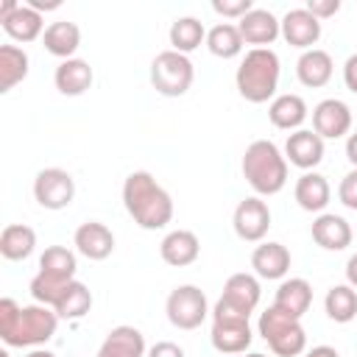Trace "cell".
<instances>
[{
	"mask_svg": "<svg viewBox=\"0 0 357 357\" xmlns=\"http://www.w3.org/2000/svg\"><path fill=\"white\" fill-rule=\"evenodd\" d=\"M123 206L128 218L145 231L165 229L173 220V198L148 170H134L126 176Z\"/></svg>",
	"mask_w": 357,
	"mask_h": 357,
	"instance_id": "6da1fadb",
	"label": "cell"
},
{
	"mask_svg": "<svg viewBox=\"0 0 357 357\" xmlns=\"http://www.w3.org/2000/svg\"><path fill=\"white\" fill-rule=\"evenodd\" d=\"M59 315L45 304L20 307L14 298H0V340L14 349L42 346L56 335Z\"/></svg>",
	"mask_w": 357,
	"mask_h": 357,
	"instance_id": "7a4b0ae2",
	"label": "cell"
},
{
	"mask_svg": "<svg viewBox=\"0 0 357 357\" xmlns=\"http://www.w3.org/2000/svg\"><path fill=\"white\" fill-rule=\"evenodd\" d=\"M243 178L248 187L262 198V195H276L287 184V159L271 139H254L240 162Z\"/></svg>",
	"mask_w": 357,
	"mask_h": 357,
	"instance_id": "3957f363",
	"label": "cell"
},
{
	"mask_svg": "<svg viewBox=\"0 0 357 357\" xmlns=\"http://www.w3.org/2000/svg\"><path fill=\"white\" fill-rule=\"evenodd\" d=\"M279 56L271 47H251L237 73H234V84L240 98H245L248 103H268L276 98V86H279Z\"/></svg>",
	"mask_w": 357,
	"mask_h": 357,
	"instance_id": "277c9868",
	"label": "cell"
},
{
	"mask_svg": "<svg viewBox=\"0 0 357 357\" xmlns=\"http://www.w3.org/2000/svg\"><path fill=\"white\" fill-rule=\"evenodd\" d=\"M257 332L276 357H301L307 349V332L301 326V318H293L273 304L259 312Z\"/></svg>",
	"mask_w": 357,
	"mask_h": 357,
	"instance_id": "5b68a950",
	"label": "cell"
},
{
	"mask_svg": "<svg viewBox=\"0 0 357 357\" xmlns=\"http://www.w3.org/2000/svg\"><path fill=\"white\" fill-rule=\"evenodd\" d=\"M262 296L259 279L251 273H231L223 284V296L215 301L212 318H234V321H248L251 312L257 310Z\"/></svg>",
	"mask_w": 357,
	"mask_h": 357,
	"instance_id": "8992f818",
	"label": "cell"
},
{
	"mask_svg": "<svg viewBox=\"0 0 357 357\" xmlns=\"http://www.w3.org/2000/svg\"><path fill=\"white\" fill-rule=\"evenodd\" d=\"M195 78V67L184 53L162 50L151 61V86L165 98H181Z\"/></svg>",
	"mask_w": 357,
	"mask_h": 357,
	"instance_id": "52a82bcc",
	"label": "cell"
},
{
	"mask_svg": "<svg viewBox=\"0 0 357 357\" xmlns=\"http://www.w3.org/2000/svg\"><path fill=\"white\" fill-rule=\"evenodd\" d=\"M165 312L176 329H181V332L198 329L209 315L206 293L198 284H178L170 290V296L165 301Z\"/></svg>",
	"mask_w": 357,
	"mask_h": 357,
	"instance_id": "ba28073f",
	"label": "cell"
},
{
	"mask_svg": "<svg viewBox=\"0 0 357 357\" xmlns=\"http://www.w3.org/2000/svg\"><path fill=\"white\" fill-rule=\"evenodd\" d=\"M33 198L42 209H64L75 198V178L61 167H45L33 178Z\"/></svg>",
	"mask_w": 357,
	"mask_h": 357,
	"instance_id": "9c48e42d",
	"label": "cell"
},
{
	"mask_svg": "<svg viewBox=\"0 0 357 357\" xmlns=\"http://www.w3.org/2000/svg\"><path fill=\"white\" fill-rule=\"evenodd\" d=\"M231 226H234V234L243 243H259L268 234V229H271V209H268V204L259 195L243 198L234 206Z\"/></svg>",
	"mask_w": 357,
	"mask_h": 357,
	"instance_id": "30bf717a",
	"label": "cell"
},
{
	"mask_svg": "<svg viewBox=\"0 0 357 357\" xmlns=\"http://www.w3.org/2000/svg\"><path fill=\"white\" fill-rule=\"evenodd\" d=\"M312 131L321 139H340L351 134V109L340 98H324L312 109Z\"/></svg>",
	"mask_w": 357,
	"mask_h": 357,
	"instance_id": "8fae6325",
	"label": "cell"
},
{
	"mask_svg": "<svg viewBox=\"0 0 357 357\" xmlns=\"http://www.w3.org/2000/svg\"><path fill=\"white\" fill-rule=\"evenodd\" d=\"M279 22H282V39L290 47L312 50V45L321 39V20L312 17L304 6L301 8H290Z\"/></svg>",
	"mask_w": 357,
	"mask_h": 357,
	"instance_id": "7c38bea8",
	"label": "cell"
},
{
	"mask_svg": "<svg viewBox=\"0 0 357 357\" xmlns=\"http://www.w3.org/2000/svg\"><path fill=\"white\" fill-rule=\"evenodd\" d=\"M73 243H75V251L92 262H100L106 257H112L114 251V234L106 223L100 220H86L75 229L73 234Z\"/></svg>",
	"mask_w": 357,
	"mask_h": 357,
	"instance_id": "4fadbf2b",
	"label": "cell"
},
{
	"mask_svg": "<svg viewBox=\"0 0 357 357\" xmlns=\"http://www.w3.org/2000/svg\"><path fill=\"white\" fill-rule=\"evenodd\" d=\"M237 31L245 45L254 47H268L282 36V22L268 11V8H251L243 20H237Z\"/></svg>",
	"mask_w": 357,
	"mask_h": 357,
	"instance_id": "5bb4252c",
	"label": "cell"
},
{
	"mask_svg": "<svg viewBox=\"0 0 357 357\" xmlns=\"http://www.w3.org/2000/svg\"><path fill=\"white\" fill-rule=\"evenodd\" d=\"M284 159L307 173V170H312L324 162V139L312 128H298V131L287 134Z\"/></svg>",
	"mask_w": 357,
	"mask_h": 357,
	"instance_id": "9a60e30c",
	"label": "cell"
},
{
	"mask_svg": "<svg viewBox=\"0 0 357 357\" xmlns=\"http://www.w3.org/2000/svg\"><path fill=\"white\" fill-rule=\"evenodd\" d=\"M209 340H212L215 351H220V354H243V351L251 346L254 332H251L248 321H234V318H212Z\"/></svg>",
	"mask_w": 357,
	"mask_h": 357,
	"instance_id": "2e32d148",
	"label": "cell"
},
{
	"mask_svg": "<svg viewBox=\"0 0 357 357\" xmlns=\"http://www.w3.org/2000/svg\"><path fill=\"white\" fill-rule=\"evenodd\" d=\"M198 254H201V240L190 229H173L159 243V257L173 268L192 265L198 259Z\"/></svg>",
	"mask_w": 357,
	"mask_h": 357,
	"instance_id": "e0dca14e",
	"label": "cell"
},
{
	"mask_svg": "<svg viewBox=\"0 0 357 357\" xmlns=\"http://www.w3.org/2000/svg\"><path fill=\"white\" fill-rule=\"evenodd\" d=\"M332 73H335V61L326 50L321 47H312V50H304L296 61V78L301 86H310V89H321L332 81Z\"/></svg>",
	"mask_w": 357,
	"mask_h": 357,
	"instance_id": "ac0fdd59",
	"label": "cell"
},
{
	"mask_svg": "<svg viewBox=\"0 0 357 357\" xmlns=\"http://www.w3.org/2000/svg\"><path fill=\"white\" fill-rule=\"evenodd\" d=\"M312 240L324 251H343L351 245V226L343 215L335 212H321L312 220Z\"/></svg>",
	"mask_w": 357,
	"mask_h": 357,
	"instance_id": "d6986e66",
	"label": "cell"
},
{
	"mask_svg": "<svg viewBox=\"0 0 357 357\" xmlns=\"http://www.w3.org/2000/svg\"><path fill=\"white\" fill-rule=\"evenodd\" d=\"M251 268L259 279H268V282L284 279L287 271H290V251L282 243H273V240L259 243L251 254Z\"/></svg>",
	"mask_w": 357,
	"mask_h": 357,
	"instance_id": "ffe728a7",
	"label": "cell"
},
{
	"mask_svg": "<svg viewBox=\"0 0 357 357\" xmlns=\"http://www.w3.org/2000/svg\"><path fill=\"white\" fill-rule=\"evenodd\" d=\"M293 195H296V204L304 209V212H324L329 198H332V187L326 181V176L315 173V170H307L298 176L296 187H293Z\"/></svg>",
	"mask_w": 357,
	"mask_h": 357,
	"instance_id": "44dd1931",
	"label": "cell"
},
{
	"mask_svg": "<svg viewBox=\"0 0 357 357\" xmlns=\"http://www.w3.org/2000/svg\"><path fill=\"white\" fill-rule=\"evenodd\" d=\"M42 45L50 56L67 61V59H75V50L81 45V28L70 20H56L45 28L42 33Z\"/></svg>",
	"mask_w": 357,
	"mask_h": 357,
	"instance_id": "7402d4cb",
	"label": "cell"
},
{
	"mask_svg": "<svg viewBox=\"0 0 357 357\" xmlns=\"http://www.w3.org/2000/svg\"><path fill=\"white\" fill-rule=\"evenodd\" d=\"M92 81H95V73H92L89 61H84V59H67V61H61V64L56 67V73H53L56 89H59L61 95H67V98L84 95V92L92 86Z\"/></svg>",
	"mask_w": 357,
	"mask_h": 357,
	"instance_id": "603a6c76",
	"label": "cell"
},
{
	"mask_svg": "<svg viewBox=\"0 0 357 357\" xmlns=\"http://www.w3.org/2000/svg\"><path fill=\"white\" fill-rule=\"evenodd\" d=\"M148 349H145V337L137 326H114L106 340L100 343L98 354L95 357H145Z\"/></svg>",
	"mask_w": 357,
	"mask_h": 357,
	"instance_id": "cb8c5ba5",
	"label": "cell"
},
{
	"mask_svg": "<svg viewBox=\"0 0 357 357\" xmlns=\"http://www.w3.org/2000/svg\"><path fill=\"white\" fill-rule=\"evenodd\" d=\"M312 304V284L301 276H290V279H282V284L276 287V296H273V307H279L282 312L293 315V318H301Z\"/></svg>",
	"mask_w": 357,
	"mask_h": 357,
	"instance_id": "d4e9b609",
	"label": "cell"
},
{
	"mask_svg": "<svg viewBox=\"0 0 357 357\" xmlns=\"http://www.w3.org/2000/svg\"><path fill=\"white\" fill-rule=\"evenodd\" d=\"M310 109L304 103L301 95H293V92H284V95H276L268 106V120L282 128V131H298L301 123L307 120Z\"/></svg>",
	"mask_w": 357,
	"mask_h": 357,
	"instance_id": "484cf974",
	"label": "cell"
},
{
	"mask_svg": "<svg viewBox=\"0 0 357 357\" xmlns=\"http://www.w3.org/2000/svg\"><path fill=\"white\" fill-rule=\"evenodd\" d=\"M36 248V231L25 223H8L3 231H0V254L11 262H20V259H28Z\"/></svg>",
	"mask_w": 357,
	"mask_h": 357,
	"instance_id": "4316f807",
	"label": "cell"
},
{
	"mask_svg": "<svg viewBox=\"0 0 357 357\" xmlns=\"http://www.w3.org/2000/svg\"><path fill=\"white\" fill-rule=\"evenodd\" d=\"M31 59L17 45H0V92H11L28 78Z\"/></svg>",
	"mask_w": 357,
	"mask_h": 357,
	"instance_id": "83f0119b",
	"label": "cell"
},
{
	"mask_svg": "<svg viewBox=\"0 0 357 357\" xmlns=\"http://www.w3.org/2000/svg\"><path fill=\"white\" fill-rule=\"evenodd\" d=\"M0 25H3V31H6L14 42H33V39H39V36L45 33L42 14L33 11V8L25 6V3H22L11 17H6Z\"/></svg>",
	"mask_w": 357,
	"mask_h": 357,
	"instance_id": "f1b7e54d",
	"label": "cell"
},
{
	"mask_svg": "<svg viewBox=\"0 0 357 357\" xmlns=\"http://www.w3.org/2000/svg\"><path fill=\"white\" fill-rule=\"evenodd\" d=\"M167 39H170V50L176 53H192L195 47H201V42H206V28L201 20L195 17H178L170 31H167Z\"/></svg>",
	"mask_w": 357,
	"mask_h": 357,
	"instance_id": "f546056e",
	"label": "cell"
},
{
	"mask_svg": "<svg viewBox=\"0 0 357 357\" xmlns=\"http://www.w3.org/2000/svg\"><path fill=\"white\" fill-rule=\"evenodd\" d=\"M78 271V259L70 248L64 245H47L39 257V273L50 276V279H61V282H73Z\"/></svg>",
	"mask_w": 357,
	"mask_h": 357,
	"instance_id": "4dcf8cb0",
	"label": "cell"
},
{
	"mask_svg": "<svg viewBox=\"0 0 357 357\" xmlns=\"http://www.w3.org/2000/svg\"><path fill=\"white\" fill-rule=\"evenodd\" d=\"M324 310L335 324H349L357 318V290L351 284H332L324 296Z\"/></svg>",
	"mask_w": 357,
	"mask_h": 357,
	"instance_id": "1f68e13d",
	"label": "cell"
},
{
	"mask_svg": "<svg viewBox=\"0 0 357 357\" xmlns=\"http://www.w3.org/2000/svg\"><path fill=\"white\" fill-rule=\"evenodd\" d=\"M243 45L245 42H243L237 25H231V22H218L206 31V47L218 59H237L243 53Z\"/></svg>",
	"mask_w": 357,
	"mask_h": 357,
	"instance_id": "d6a6232c",
	"label": "cell"
},
{
	"mask_svg": "<svg viewBox=\"0 0 357 357\" xmlns=\"http://www.w3.org/2000/svg\"><path fill=\"white\" fill-rule=\"evenodd\" d=\"M56 315L59 318H64V321H78V318H84L89 310H92V293H89V287L84 284V282H70V287L64 290V296L56 301Z\"/></svg>",
	"mask_w": 357,
	"mask_h": 357,
	"instance_id": "836d02e7",
	"label": "cell"
},
{
	"mask_svg": "<svg viewBox=\"0 0 357 357\" xmlns=\"http://www.w3.org/2000/svg\"><path fill=\"white\" fill-rule=\"evenodd\" d=\"M254 8L251 0H212V11L226 20H243Z\"/></svg>",
	"mask_w": 357,
	"mask_h": 357,
	"instance_id": "e575fe53",
	"label": "cell"
},
{
	"mask_svg": "<svg viewBox=\"0 0 357 357\" xmlns=\"http://www.w3.org/2000/svg\"><path fill=\"white\" fill-rule=\"evenodd\" d=\"M337 198H340V204H343L346 209L357 212V167H351V170L340 178V184H337Z\"/></svg>",
	"mask_w": 357,
	"mask_h": 357,
	"instance_id": "d590c367",
	"label": "cell"
},
{
	"mask_svg": "<svg viewBox=\"0 0 357 357\" xmlns=\"http://www.w3.org/2000/svg\"><path fill=\"white\" fill-rule=\"evenodd\" d=\"M304 8L318 20H329V17H335L340 11V0H307Z\"/></svg>",
	"mask_w": 357,
	"mask_h": 357,
	"instance_id": "8d00e7d4",
	"label": "cell"
},
{
	"mask_svg": "<svg viewBox=\"0 0 357 357\" xmlns=\"http://www.w3.org/2000/svg\"><path fill=\"white\" fill-rule=\"evenodd\" d=\"M145 357H184V349L173 340H156Z\"/></svg>",
	"mask_w": 357,
	"mask_h": 357,
	"instance_id": "74e56055",
	"label": "cell"
},
{
	"mask_svg": "<svg viewBox=\"0 0 357 357\" xmlns=\"http://www.w3.org/2000/svg\"><path fill=\"white\" fill-rule=\"evenodd\" d=\"M343 84H346L349 92L357 95V53H351L346 59V64H343Z\"/></svg>",
	"mask_w": 357,
	"mask_h": 357,
	"instance_id": "f35d334b",
	"label": "cell"
},
{
	"mask_svg": "<svg viewBox=\"0 0 357 357\" xmlns=\"http://www.w3.org/2000/svg\"><path fill=\"white\" fill-rule=\"evenodd\" d=\"M25 6H31L33 11H56L61 6V0H25Z\"/></svg>",
	"mask_w": 357,
	"mask_h": 357,
	"instance_id": "ab89813d",
	"label": "cell"
},
{
	"mask_svg": "<svg viewBox=\"0 0 357 357\" xmlns=\"http://www.w3.org/2000/svg\"><path fill=\"white\" fill-rule=\"evenodd\" d=\"M346 159L351 162V167H357V131L346 137Z\"/></svg>",
	"mask_w": 357,
	"mask_h": 357,
	"instance_id": "60d3db41",
	"label": "cell"
},
{
	"mask_svg": "<svg viewBox=\"0 0 357 357\" xmlns=\"http://www.w3.org/2000/svg\"><path fill=\"white\" fill-rule=\"evenodd\" d=\"M346 284H351L357 290V254H351L346 262Z\"/></svg>",
	"mask_w": 357,
	"mask_h": 357,
	"instance_id": "b9f144b4",
	"label": "cell"
},
{
	"mask_svg": "<svg viewBox=\"0 0 357 357\" xmlns=\"http://www.w3.org/2000/svg\"><path fill=\"white\" fill-rule=\"evenodd\" d=\"M304 357H340V354H337V349H332V346H312Z\"/></svg>",
	"mask_w": 357,
	"mask_h": 357,
	"instance_id": "7bdbcfd3",
	"label": "cell"
},
{
	"mask_svg": "<svg viewBox=\"0 0 357 357\" xmlns=\"http://www.w3.org/2000/svg\"><path fill=\"white\" fill-rule=\"evenodd\" d=\"M20 6H22L20 0H0V22H3L6 17H11V14H14Z\"/></svg>",
	"mask_w": 357,
	"mask_h": 357,
	"instance_id": "ee69618b",
	"label": "cell"
},
{
	"mask_svg": "<svg viewBox=\"0 0 357 357\" xmlns=\"http://www.w3.org/2000/svg\"><path fill=\"white\" fill-rule=\"evenodd\" d=\"M25 357H56L53 351H47V349H33V351H28Z\"/></svg>",
	"mask_w": 357,
	"mask_h": 357,
	"instance_id": "f6af8a7d",
	"label": "cell"
},
{
	"mask_svg": "<svg viewBox=\"0 0 357 357\" xmlns=\"http://www.w3.org/2000/svg\"><path fill=\"white\" fill-rule=\"evenodd\" d=\"M245 357H265V354H259V351H251V354H245Z\"/></svg>",
	"mask_w": 357,
	"mask_h": 357,
	"instance_id": "bcb514c9",
	"label": "cell"
},
{
	"mask_svg": "<svg viewBox=\"0 0 357 357\" xmlns=\"http://www.w3.org/2000/svg\"><path fill=\"white\" fill-rule=\"evenodd\" d=\"M0 357H8V351H0Z\"/></svg>",
	"mask_w": 357,
	"mask_h": 357,
	"instance_id": "7dc6e473",
	"label": "cell"
}]
</instances>
